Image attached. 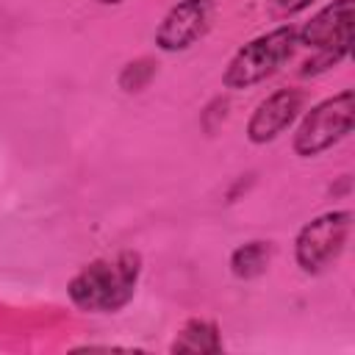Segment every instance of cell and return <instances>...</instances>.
Instances as JSON below:
<instances>
[{"label": "cell", "mask_w": 355, "mask_h": 355, "mask_svg": "<svg viewBox=\"0 0 355 355\" xmlns=\"http://www.w3.org/2000/svg\"><path fill=\"white\" fill-rule=\"evenodd\" d=\"M269 261H272V244L269 241H247L230 252V272L239 280H252V277L266 272Z\"/></svg>", "instance_id": "cell-9"}, {"label": "cell", "mask_w": 355, "mask_h": 355, "mask_svg": "<svg viewBox=\"0 0 355 355\" xmlns=\"http://www.w3.org/2000/svg\"><path fill=\"white\" fill-rule=\"evenodd\" d=\"M172 352H222L219 327L211 319H189L175 341L169 344Z\"/></svg>", "instance_id": "cell-8"}, {"label": "cell", "mask_w": 355, "mask_h": 355, "mask_svg": "<svg viewBox=\"0 0 355 355\" xmlns=\"http://www.w3.org/2000/svg\"><path fill=\"white\" fill-rule=\"evenodd\" d=\"M311 3H316V0H275V6H277L280 14H297V11L308 8Z\"/></svg>", "instance_id": "cell-11"}, {"label": "cell", "mask_w": 355, "mask_h": 355, "mask_svg": "<svg viewBox=\"0 0 355 355\" xmlns=\"http://www.w3.org/2000/svg\"><path fill=\"white\" fill-rule=\"evenodd\" d=\"M297 44L313 50L349 53L352 44V0H333L322 6L302 28H297Z\"/></svg>", "instance_id": "cell-6"}, {"label": "cell", "mask_w": 355, "mask_h": 355, "mask_svg": "<svg viewBox=\"0 0 355 355\" xmlns=\"http://www.w3.org/2000/svg\"><path fill=\"white\" fill-rule=\"evenodd\" d=\"M352 214L349 211H324L305 222L294 239V258L305 275H319L333 266L349 239Z\"/></svg>", "instance_id": "cell-4"}, {"label": "cell", "mask_w": 355, "mask_h": 355, "mask_svg": "<svg viewBox=\"0 0 355 355\" xmlns=\"http://www.w3.org/2000/svg\"><path fill=\"white\" fill-rule=\"evenodd\" d=\"M155 75V64L150 58H139V61H130L122 75H119V86L125 92H141L147 86V80Z\"/></svg>", "instance_id": "cell-10"}, {"label": "cell", "mask_w": 355, "mask_h": 355, "mask_svg": "<svg viewBox=\"0 0 355 355\" xmlns=\"http://www.w3.org/2000/svg\"><path fill=\"white\" fill-rule=\"evenodd\" d=\"M97 3H103V6H119V3H125V0H97Z\"/></svg>", "instance_id": "cell-12"}, {"label": "cell", "mask_w": 355, "mask_h": 355, "mask_svg": "<svg viewBox=\"0 0 355 355\" xmlns=\"http://www.w3.org/2000/svg\"><path fill=\"white\" fill-rule=\"evenodd\" d=\"M302 103H305L302 89H294V86L275 89L250 114V119H247V139L252 144H269V141H275L300 116Z\"/></svg>", "instance_id": "cell-7"}, {"label": "cell", "mask_w": 355, "mask_h": 355, "mask_svg": "<svg viewBox=\"0 0 355 355\" xmlns=\"http://www.w3.org/2000/svg\"><path fill=\"white\" fill-rule=\"evenodd\" d=\"M352 125H355V92L344 89L316 103L302 116L291 147L300 158H316L324 150L336 147L341 139H347L352 133Z\"/></svg>", "instance_id": "cell-3"}, {"label": "cell", "mask_w": 355, "mask_h": 355, "mask_svg": "<svg viewBox=\"0 0 355 355\" xmlns=\"http://www.w3.org/2000/svg\"><path fill=\"white\" fill-rule=\"evenodd\" d=\"M139 275L141 255L136 250H122L116 255L94 258L80 266L72 275L67 294L72 305L86 313H116L133 300Z\"/></svg>", "instance_id": "cell-1"}, {"label": "cell", "mask_w": 355, "mask_h": 355, "mask_svg": "<svg viewBox=\"0 0 355 355\" xmlns=\"http://www.w3.org/2000/svg\"><path fill=\"white\" fill-rule=\"evenodd\" d=\"M214 0H178L155 28V44L164 53L194 47L214 22Z\"/></svg>", "instance_id": "cell-5"}, {"label": "cell", "mask_w": 355, "mask_h": 355, "mask_svg": "<svg viewBox=\"0 0 355 355\" xmlns=\"http://www.w3.org/2000/svg\"><path fill=\"white\" fill-rule=\"evenodd\" d=\"M294 47H297L294 25H280V28H272V31L250 39L230 55V61L222 72V86L241 92V89L263 83L294 55Z\"/></svg>", "instance_id": "cell-2"}]
</instances>
